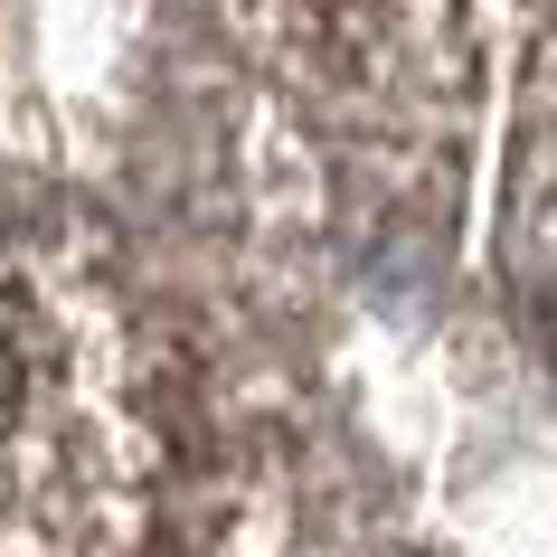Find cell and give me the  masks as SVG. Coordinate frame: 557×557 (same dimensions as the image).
I'll use <instances>...</instances> for the list:
<instances>
[{"instance_id": "1", "label": "cell", "mask_w": 557, "mask_h": 557, "mask_svg": "<svg viewBox=\"0 0 557 557\" xmlns=\"http://www.w3.org/2000/svg\"><path fill=\"white\" fill-rule=\"evenodd\" d=\"M161 472L123 294L66 246H0V557H143Z\"/></svg>"}, {"instance_id": "2", "label": "cell", "mask_w": 557, "mask_h": 557, "mask_svg": "<svg viewBox=\"0 0 557 557\" xmlns=\"http://www.w3.org/2000/svg\"><path fill=\"white\" fill-rule=\"evenodd\" d=\"M256 20L284 86L359 151H435L472 95L463 0H256Z\"/></svg>"}, {"instance_id": "3", "label": "cell", "mask_w": 557, "mask_h": 557, "mask_svg": "<svg viewBox=\"0 0 557 557\" xmlns=\"http://www.w3.org/2000/svg\"><path fill=\"white\" fill-rule=\"evenodd\" d=\"M500 284L539 379L557 387V38L529 58L520 133H510V189H500Z\"/></svg>"}, {"instance_id": "4", "label": "cell", "mask_w": 557, "mask_h": 557, "mask_svg": "<svg viewBox=\"0 0 557 557\" xmlns=\"http://www.w3.org/2000/svg\"><path fill=\"white\" fill-rule=\"evenodd\" d=\"M548 10H557V0H548Z\"/></svg>"}]
</instances>
